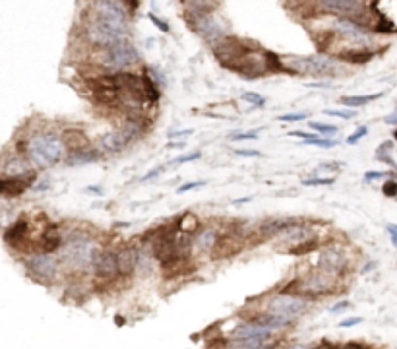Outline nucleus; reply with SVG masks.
Listing matches in <instances>:
<instances>
[{
    "label": "nucleus",
    "instance_id": "1",
    "mask_svg": "<svg viewBox=\"0 0 397 349\" xmlns=\"http://www.w3.org/2000/svg\"><path fill=\"white\" fill-rule=\"evenodd\" d=\"M18 154L30 161V165L37 169L55 167L66 158V148L62 144L61 134L57 132H35L30 138L18 142Z\"/></svg>",
    "mask_w": 397,
    "mask_h": 349
},
{
    "label": "nucleus",
    "instance_id": "2",
    "mask_svg": "<svg viewBox=\"0 0 397 349\" xmlns=\"http://www.w3.org/2000/svg\"><path fill=\"white\" fill-rule=\"evenodd\" d=\"M101 247L86 233H72L64 239L59 251V264H64L70 270H86L92 268L93 256Z\"/></svg>",
    "mask_w": 397,
    "mask_h": 349
},
{
    "label": "nucleus",
    "instance_id": "3",
    "mask_svg": "<svg viewBox=\"0 0 397 349\" xmlns=\"http://www.w3.org/2000/svg\"><path fill=\"white\" fill-rule=\"evenodd\" d=\"M336 280L334 276L322 272V270H310L306 276L295 278L293 282L285 284V287L279 291L281 295H293V297H303L306 301H314L318 297H328L334 295L336 291Z\"/></svg>",
    "mask_w": 397,
    "mask_h": 349
},
{
    "label": "nucleus",
    "instance_id": "4",
    "mask_svg": "<svg viewBox=\"0 0 397 349\" xmlns=\"http://www.w3.org/2000/svg\"><path fill=\"white\" fill-rule=\"evenodd\" d=\"M285 74L310 76V78H336L341 74V64L330 55H310V57H285Z\"/></svg>",
    "mask_w": 397,
    "mask_h": 349
},
{
    "label": "nucleus",
    "instance_id": "5",
    "mask_svg": "<svg viewBox=\"0 0 397 349\" xmlns=\"http://www.w3.org/2000/svg\"><path fill=\"white\" fill-rule=\"evenodd\" d=\"M138 63H140V53L130 39L113 43L111 47L97 51V57H95V64H99L107 72H126L128 68H132Z\"/></svg>",
    "mask_w": 397,
    "mask_h": 349
},
{
    "label": "nucleus",
    "instance_id": "6",
    "mask_svg": "<svg viewBox=\"0 0 397 349\" xmlns=\"http://www.w3.org/2000/svg\"><path fill=\"white\" fill-rule=\"evenodd\" d=\"M90 8H92L90 16H93L97 22L119 33L122 39H130V14L126 12L122 2L103 0V2H93Z\"/></svg>",
    "mask_w": 397,
    "mask_h": 349
},
{
    "label": "nucleus",
    "instance_id": "7",
    "mask_svg": "<svg viewBox=\"0 0 397 349\" xmlns=\"http://www.w3.org/2000/svg\"><path fill=\"white\" fill-rule=\"evenodd\" d=\"M256 47H258L256 43H246L244 39H241V37L227 35V37H223L221 41H217V43L212 45V53H214V57L219 61L221 66H225V68L237 72L239 66L244 61L246 55H248L252 49H256Z\"/></svg>",
    "mask_w": 397,
    "mask_h": 349
},
{
    "label": "nucleus",
    "instance_id": "8",
    "mask_svg": "<svg viewBox=\"0 0 397 349\" xmlns=\"http://www.w3.org/2000/svg\"><path fill=\"white\" fill-rule=\"evenodd\" d=\"M308 305H310V301H306L303 297H293V295H281V293H277L274 297H270V301L264 307V311L272 313L277 318H281V320H285V322H289L293 326L306 313Z\"/></svg>",
    "mask_w": 397,
    "mask_h": 349
},
{
    "label": "nucleus",
    "instance_id": "9",
    "mask_svg": "<svg viewBox=\"0 0 397 349\" xmlns=\"http://www.w3.org/2000/svg\"><path fill=\"white\" fill-rule=\"evenodd\" d=\"M24 266L28 270L33 280L41 282V284H51L59 278V260L51 254H43V253H31L30 256H26L24 260Z\"/></svg>",
    "mask_w": 397,
    "mask_h": 349
},
{
    "label": "nucleus",
    "instance_id": "10",
    "mask_svg": "<svg viewBox=\"0 0 397 349\" xmlns=\"http://www.w3.org/2000/svg\"><path fill=\"white\" fill-rule=\"evenodd\" d=\"M332 32H334L336 37H341L343 41H349V43H355L361 49H368L372 45L370 30L347 20V18H337L334 22V26H332Z\"/></svg>",
    "mask_w": 397,
    "mask_h": 349
},
{
    "label": "nucleus",
    "instance_id": "11",
    "mask_svg": "<svg viewBox=\"0 0 397 349\" xmlns=\"http://www.w3.org/2000/svg\"><path fill=\"white\" fill-rule=\"evenodd\" d=\"M92 270L95 278L105 284H113L119 280V264L115 249H99L92 262Z\"/></svg>",
    "mask_w": 397,
    "mask_h": 349
},
{
    "label": "nucleus",
    "instance_id": "12",
    "mask_svg": "<svg viewBox=\"0 0 397 349\" xmlns=\"http://www.w3.org/2000/svg\"><path fill=\"white\" fill-rule=\"evenodd\" d=\"M0 175L4 179H28V181H37V171L30 165V161L16 154H8L0 159Z\"/></svg>",
    "mask_w": 397,
    "mask_h": 349
},
{
    "label": "nucleus",
    "instance_id": "13",
    "mask_svg": "<svg viewBox=\"0 0 397 349\" xmlns=\"http://www.w3.org/2000/svg\"><path fill=\"white\" fill-rule=\"evenodd\" d=\"M295 223H299L295 218H270V220H264L254 231H250V235H248V239L244 243L258 245V243H264V241H268L272 237H279L283 231H287Z\"/></svg>",
    "mask_w": 397,
    "mask_h": 349
},
{
    "label": "nucleus",
    "instance_id": "14",
    "mask_svg": "<svg viewBox=\"0 0 397 349\" xmlns=\"http://www.w3.org/2000/svg\"><path fill=\"white\" fill-rule=\"evenodd\" d=\"M347 266H349V258L339 245H328L322 249L318 258V270L337 278L347 270Z\"/></svg>",
    "mask_w": 397,
    "mask_h": 349
},
{
    "label": "nucleus",
    "instance_id": "15",
    "mask_svg": "<svg viewBox=\"0 0 397 349\" xmlns=\"http://www.w3.org/2000/svg\"><path fill=\"white\" fill-rule=\"evenodd\" d=\"M244 237L239 231H221L217 243H215L212 256L215 260H225V258H233L235 254H239L244 249Z\"/></svg>",
    "mask_w": 397,
    "mask_h": 349
},
{
    "label": "nucleus",
    "instance_id": "16",
    "mask_svg": "<svg viewBox=\"0 0 397 349\" xmlns=\"http://www.w3.org/2000/svg\"><path fill=\"white\" fill-rule=\"evenodd\" d=\"M31 235V223L28 216H20L16 222H12L6 231H4V241L12 247V249H30L28 245H33L30 241Z\"/></svg>",
    "mask_w": 397,
    "mask_h": 349
},
{
    "label": "nucleus",
    "instance_id": "17",
    "mask_svg": "<svg viewBox=\"0 0 397 349\" xmlns=\"http://www.w3.org/2000/svg\"><path fill=\"white\" fill-rule=\"evenodd\" d=\"M62 243H64V235H62L61 227L55 225V223H47V225L43 227L41 237L37 239L35 247H37V253L51 254V256H53V253H59V251H61Z\"/></svg>",
    "mask_w": 397,
    "mask_h": 349
},
{
    "label": "nucleus",
    "instance_id": "18",
    "mask_svg": "<svg viewBox=\"0 0 397 349\" xmlns=\"http://www.w3.org/2000/svg\"><path fill=\"white\" fill-rule=\"evenodd\" d=\"M138 256H140V247H136V245H124L122 249L117 251L119 276L130 278L136 272V268H138Z\"/></svg>",
    "mask_w": 397,
    "mask_h": 349
},
{
    "label": "nucleus",
    "instance_id": "19",
    "mask_svg": "<svg viewBox=\"0 0 397 349\" xmlns=\"http://www.w3.org/2000/svg\"><path fill=\"white\" fill-rule=\"evenodd\" d=\"M316 237V233H314V229H310L308 225H301V223H295L293 227H289L287 231H283L281 235H279V241H281V245H285V247H297V245H301V243H305L308 239H314Z\"/></svg>",
    "mask_w": 397,
    "mask_h": 349
},
{
    "label": "nucleus",
    "instance_id": "20",
    "mask_svg": "<svg viewBox=\"0 0 397 349\" xmlns=\"http://www.w3.org/2000/svg\"><path fill=\"white\" fill-rule=\"evenodd\" d=\"M219 235H221V229H217V227H202V229H198L194 233V241H192L194 249L198 253H212Z\"/></svg>",
    "mask_w": 397,
    "mask_h": 349
},
{
    "label": "nucleus",
    "instance_id": "21",
    "mask_svg": "<svg viewBox=\"0 0 397 349\" xmlns=\"http://www.w3.org/2000/svg\"><path fill=\"white\" fill-rule=\"evenodd\" d=\"M101 158H103V154H101L97 148L88 146V148H82V150H76V152L66 154L64 161H66V165H70V167H80V165L97 163Z\"/></svg>",
    "mask_w": 397,
    "mask_h": 349
},
{
    "label": "nucleus",
    "instance_id": "22",
    "mask_svg": "<svg viewBox=\"0 0 397 349\" xmlns=\"http://www.w3.org/2000/svg\"><path fill=\"white\" fill-rule=\"evenodd\" d=\"M336 59L339 63L347 64H366L374 59V51L370 49H361V47H349L343 49L336 55Z\"/></svg>",
    "mask_w": 397,
    "mask_h": 349
},
{
    "label": "nucleus",
    "instance_id": "23",
    "mask_svg": "<svg viewBox=\"0 0 397 349\" xmlns=\"http://www.w3.org/2000/svg\"><path fill=\"white\" fill-rule=\"evenodd\" d=\"M33 185L28 179H4L0 177V196L2 198H18Z\"/></svg>",
    "mask_w": 397,
    "mask_h": 349
},
{
    "label": "nucleus",
    "instance_id": "24",
    "mask_svg": "<svg viewBox=\"0 0 397 349\" xmlns=\"http://www.w3.org/2000/svg\"><path fill=\"white\" fill-rule=\"evenodd\" d=\"M275 332H270L258 324H252V322H241L233 328L231 336L229 338H266V336H274Z\"/></svg>",
    "mask_w": 397,
    "mask_h": 349
},
{
    "label": "nucleus",
    "instance_id": "25",
    "mask_svg": "<svg viewBox=\"0 0 397 349\" xmlns=\"http://www.w3.org/2000/svg\"><path fill=\"white\" fill-rule=\"evenodd\" d=\"M61 140H62V144H64V148H66V154L90 146V140L86 138V134H84L82 130H74V128H68L66 132H62Z\"/></svg>",
    "mask_w": 397,
    "mask_h": 349
},
{
    "label": "nucleus",
    "instance_id": "26",
    "mask_svg": "<svg viewBox=\"0 0 397 349\" xmlns=\"http://www.w3.org/2000/svg\"><path fill=\"white\" fill-rule=\"evenodd\" d=\"M140 76H142V94H144V103L157 105L159 99H161V95H163V94H161V86L148 76L146 70H144V74H140Z\"/></svg>",
    "mask_w": 397,
    "mask_h": 349
},
{
    "label": "nucleus",
    "instance_id": "27",
    "mask_svg": "<svg viewBox=\"0 0 397 349\" xmlns=\"http://www.w3.org/2000/svg\"><path fill=\"white\" fill-rule=\"evenodd\" d=\"M264 64H266L268 76H270V74H285L283 57H281V55H277V53H274V51L264 49Z\"/></svg>",
    "mask_w": 397,
    "mask_h": 349
},
{
    "label": "nucleus",
    "instance_id": "28",
    "mask_svg": "<svg viewBox=\"0 0 397 349\" xmlns=\"http://www.w3.org/2000/svg\"><path fill=\"white\" fill-rule=\"evenodd\" d=\"M382 95H384V94H372V95H349V97H341L339 101H341V105H345V107H365V105H368V103L380 99Z\"/></svg>",
    "mask_w": 397,
    "mask_h": 349
},
{
    "label": "nucleus",
    "instance_id": "29",
    "mask_svg": "<svg viewBox=\"0 0 397 349\" xmlns=\"http://www.w3.org/2000/svg\"><path fill=\"white\" fill-rule=\"evenodd\" d=\"M318 245H320V241L314 237V239H308V241H305V243H301V245L293 247V249H287L285 253L293 254V256H305V254L316 251V249H318Z\"/></svg>",
    "mask_w": 397,
    "mask_h": 349
},
{
    "label": "nucleus",
    "instance_id": "30",
    "mask_svg": "<svg viewBox=\"0 0 397 349\" xmlns=\"http://www.w3.org/2000/svg\"><path fill=\"white\" fill-rule=\"evenodd\" d=\"M390 150H392V142H384V144L376 150V161H382V163L394 167V171H397V163L394 161V158L390 156Z\"/></svg>",
    "mask_w": 397,
    "mask_h": 349
},
{
    "label": "nucleus",
    "instance_id": "31",
    "mask_svg": "<svg viewBox=\"0 0 397 349\" xmlns=\"http://www.w3.org/2000/svg\"><path fill=\"white\" fill-rule=\"evenodd\" d=\"M303 144H308V146H318V148H336L337 140H330V138H322L318 134H310L308 138L303 140Z\"/></svg>",
    "mask_w": 397,
    "mask_h": 349
},
{
    "label": "nucleus",
    "instance_id": "32",
    "mask_svg": "<svg viewBox=\"0 0 397 349\" xmlns=\"http://www.w3.org/2000/svg\"><path fill=\"white\" fill-rule=\"evenodd\" d=\"M312 130H316V132H320L322 134V138L324 136H334L339 132V128L336 125H326V123H318V121H312V123H308Z\"/></svg>",
    "mask_w": 397,
    "mask_h": 349
},
{
    "label": "nucleus",
    "instance_id": "33",
    "mask_svg": "<svg viewBox=\"0 0 397 349\" xmlns=\"http://www.w3.org/2000/svg\"><path fill=\"white\" fill-rule=\"evenodd\" d=\"M202 158L200 152H190V154H184V156H177L175 159H171V165H181V163H190V161H196V159Z\"/></svg>",
    "mask_w": 397,
    "mask_h": 349
},
{
    "label": "nucleus",
    "instance_id": "34",
    "mask_svg": "<svg viewBox=\"0 0 397 349\" xmlns=\"http://www.w3.org/2000/svg\"><path fill=\"white\" fill-rule=\"evenodd\" d=\"M258 136H260V130H250V132L233 134L231 140H233V142H244V140H258Z\"/></svg>",
    "mask_w": 397,
    "mask_h": 349
},
{
    "label": "nucleus",
    "instance_id": "35",
    "mask_svg": "<svg viewBox=\"0 0 397 349\" xmlns=\"http://www.w3.org/2000/svg\"><path fill=\"white\" fill-rule=\"evenodd\" d=\"M366 134H368V127H359L349 138H347V144H349V146H355V144H359L361 138H365Z\"/></svg>",
    "mask_w": 397,
    "mask_h": 349
},
{
    "label": "nucleus",
    "instance_id": "36",
    "mask_svg": "<svg viewBox=\"0 0 397 349\" xmlns=\"http://www.w3.org/2000/svg\"><path fill=\"white\" fill-rule=\"evenodd\" d=\"M243 101L252 103V105H256V107H264V105H266V97H262L260 94H252V92L243 94Z\"/></svg>",
    "mask_w": 397,
    "mask_h": 349
},
{
    "label": "nucleus",
    "instance_id": "37",
    "mask_svg": "<svg viewBox=\"0 0 397 349\" xmlns=\"http://www.w3.org/2000/svg\"><path fill=\"white\" fill-rule=\"evenodd\" d=\"M324 113L330 115V117H337V119H347V121L357 115L355 111H343V109H326Z\"/></svg>",
    "mask_w": 397,
    "mask_h": 349
},
{
    "label": "nucleus",
    "instance_id": "38",
    "mask_svg": "<svg viewBox=\"0 0 397 349\" xmlns=\"http://www.w3.org/2000/svg\"><path fill=\"white\" fill-rule=\"evenodd\" d=\"M305 119H308V113H287V115L279 117L281 123H299V121H305Z\"/></svg>",
    "mask_w": 397,
    "mask_h": 349
},
{
    "label": "nucleus",
    "instance_id": "39",
    "mask_svg": "<svg viewBox=\"0 0 397 349\" xmlns=\"http://www.w3.org/2000/svg\"><path fill=\"white\" fill-rule=\"evenodd\" d=\"M382 192H384V196H388V198H397V181H394V179L386 181L384 187H382Z\"/></svg>",
    "mask_w": 397,
    "mask_h": 349
},
{
    "label": "nucleus",
    "instance_id": "40",
    "mask_svg": "<svg viewBox=\"0 0 397 349\" xmlns=\"http://www.w3.org/2000/svg\"><path fill=\"white\" fill-rule=\"evenodd\" d=\"M334 179L332 177H326V179H320V177H314V179H305L303 185L305 187H320V185H332Z\"/></svg>",
    "mask_w": 397,
    "mask_h": 349
},
{
    "label": "nucleus",
    "instance_id": "41",
    "mask_svg": "<svg viewBox=\"0 0 397 349\" xmlns=\"http://www.w3.org/2000/svg\"><path fill=\"white\" fill-rule=\"evenodd\" d=\"M150 20H152L153 24L157 26V30H161L163 33H169V32H171V26H169L167 22H163L161 18H157V16H155V14H152V12H150Z\"/></svg>",
    "mask_w": 397,
    "mask_h": 349
},
{
    "label": "nucleus",
    "instance_id": "42",
    "mask_svg": "<svg viewBox=\"0 0 397 349\" xmlns=\"http://www.w3.org/2000/svg\"><path fill=\"white\" fill-rule=\"evenodd\" d=\"M306 349H339V346L330 342V340H322V342H318V344H314V346H310Z\"/></svg>",
    "mask_w": 397,
    "mask_h": 349
},
{
    "label": "nucleus",
    "instance_id": "43",
    "mask_svg": "<svg viewBox=\"0 0 397 349\" xmlns=\"http://www.w3.org/2000/svg\"><path fill=\"white\" fill-rule=\"evenodd\" d=\"M202 185H206V183H204V181H198V183H186V185H183V187L177 189V194H184V192H188V190H194V189H198V187H202Z\"/></svg>",
    "mask_w": 397,
    "mask_h": 349
},
{
    "label": "nucleus",
    "instance_id": "44",
    "mask_svg": "<svg viewBox=\"0 0 397 349\" xmlns=\"http://www.w3.org/2000/svg\"><path fill=\"white\" fill-rule=\"evenodd\" d=\"M347 309H351V303H349V301H339L330 311H332L334 315H337V313H343V311H347Z\"/></svg>",
    "mask_w": 397,
    "mask_h": 349
},
{
    "label": "nucleus",
    "instance_id": "45",
    "mask_svg": "<svg viewBox=\"0 0 397 349\" xmlns=\"http://www.w3.org/2000/svg\"><path fill=\"white\" fill-rule=\"evenodd\" d=\"M388 173H382V171H368L365 173V181L370 183V181H376V179H384Z\"/></svg>",
    "mask_w": 397,
    "mask_h": 349
},
{
    "label": "nucleus",
    "instance_id": "46",
    "mask_svg": "<svg viewBox=\"0 0 397 349\" xmlns=\"http://www.w3.org/2000/svg\"><path fill=\"white\" fill-rule=\"evenodd\" d=\"M235 154L241 156V158H260V156H262L258 150H237Z\"/></svg>",
    "mask_w": 397,
    "mask_h": 349
},
{
    "label": "nucleus",
    "instance_id": "47",
    "mask_svg": "<svg viewBox=\"0 0 397 349\" xmlns=\"http://www.w3.org/2000/svg\"><path fill=\"white\" fill-rule=\"evenodd\" d=\"M361 322H363V318H361V317H353V318L343 320L339 326H341V328H353V326H357V324H361Z\"/></svg>",
    "mask_w": 397,
    "mask_h": 349
},
{
    "label": "nucleus",
    "instance_id": "48",
    "mask_svg": "<svg viewBox=\"0 0 397 349\" xmlns=\"http://www.w3.org/2000/svg\"><path fill=\"white\" fill-rule=\"evenodd\" d=\"M190 134H194L192 128H188V130H175V132L169 134V138H183V136H190Z\"/></svg>",
    "mask_w": 397,
    "mask_h": 349
},
{
    "label": "nucleus",
    "instance_id": "49",
    "mask_svg": "<svg viewBox=\"0 0 397 349\" xmlns=\"http://www.w3.org/2000/svg\"><path fill=\"white\" fill-rule=\"evenodd\" d=\"M388 235L392 237L394 247H397V225H388Z\"/></svg>",
    "mask_w": 397,
    "mask_h": 349
},
{
    "label": "nucleus",
    "instance_id": "50",
    "mask_svg": "<svg viewBox=\"0 0 397 349\" xmlns=\"http://www.w3.org/2000/svg\"><path fill=\"white\" fill-rule=\"evenodd\" d=\"M161 171H163V167H157L155 171H150V173H146V175L142 177V181H150V179H153V177H157V175H159Z\"/></svg>",
    "mask_w": 397,
    "mask_h": 349
},
{
    "label": "nucleus",
    "instance_id": "51",
    "mask_svg": "<svg viewBox=\"0 0 397 349\" xmlns=\"http://www.w3.org/2000/svg\"><path fill=\"white\" fill-rule=\"evenodd\" d=\"M384 123H388V125H397V109L392 115H388V117L384 119Z\"/></svg>",
    "mask_w": 397,
    "mask_h": 349
},
{
    "label": "nucleus",
    "instance_id": "52",
    "mask_svg": "<svg viewBox=\"0 0 397 349\" xmlns=\"http://www.w3.org/2000/svg\"><path fill=\"white\" fill-rule=\"evenodd\" d=\"M341 167V163H324L320 169H328V171H336V169H339Z\"/></svg>",
    "mask_w": 397,
    "mask_h": 349
},
{
    "label": "nucleus",
    "instance_id": "53",
    "mask_svg": "<svg viewBox=\"0 0 397 349\" xmlns=\"http://www.w3.org/2000/svg\"><path fill=\"white\" fill-rule=\"evenodd\" d=\"M394 138H396V140H397V130H396V132H394Z\"/></svg>",
    "mask_w": 397,
    "mask_h": 349
}]
</instances>
